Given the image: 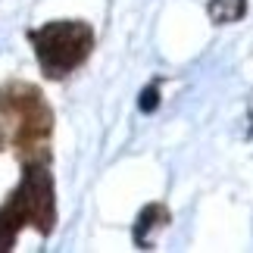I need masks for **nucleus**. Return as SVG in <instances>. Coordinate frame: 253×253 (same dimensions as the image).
Wrapping results in <instances>:
<instances>
[{"label":"nucleus","instance_id":"f257e3e1","mask_svg":"<svg viewBox=\"0 0 253 253\" xmlns=\"http://www.w3.org/2000/svg\"><path fill=\"white\" fill-rule=\"evenodd\" d=\"M38 60L50 75H63L75 69L94 44V35L84 22H50L35 35Z\"/></svg>","mask_w":253,"mask_h":253},{"label":"nucleus","instance_id":"f03ea898","mask_svg":"<svg viewBox=\"0 0 253 253\" xmlns=\"http://www.w3.org/2000/svg\"><path fill=\"white\" fill-rule=\"evenodd\" d=\"M207 9H210L212 22L228 25V22H238V19L247 13V0H210Z\"/></svg>","mask_w":253,"mask_h":253},{"label":"nucleus","instance_id":"7ed1b4c3","mask_svg":"<svg viewBox=\"0 0 253 253\" xmlns=\"http://www.w3.org/2000/svg\"><path fill=\"white\" fill-rule=\"evenodd\" d=\"M157 216H160V207H147V210L138 216V231H134V235H138V241H144V235H147V231L157 225V222H153Z\"/></svg>","mask_w":253,"mask_h":253},{"label":"nucleus","instance_id":"20e7f679","mask_svg":"<svg viewBox=\"0 0 253 253\" xmlns=\"http://www.w3.org/2000/svg\"><path fill=\"white\" fill-rule=\"evenodd\" d=\"M138 106H141V113H153V110L160 106V91H157V87H147V91L141 94Z\"/></svg>","mask_w":253,"mask_h":253}]
</instances>
